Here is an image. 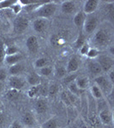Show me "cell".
I'll return each instance as SVG.
<instances>
[{"label": "cell", "mask_w": 114, "mask_h": 128, "mask_svg": "<svg viewBox=\"0 0 114 128\" xmlns=\"http://www.w3.org/2000/svg\"><path fill=\"white\" fill-rule=\"evenodd\" d=\"M111 41V34L108 32V30L100 28L94 32L93 37V44H94L95 48L98 49L99 47L108 46Z\"/></svg>", "instance_id": "1"}, {"label": "cell", "mask_w": 114, "mask_h": 128, "mask_svg": "<svg viewBox=\"0 0 114 128\" xmlns=\"http://www.w3.org/2000/svg\"><path fill=\"white\" fill-rule=\"evenodd\" d=\"M56 10H57V4L54 2L47 1L35 11V16H37V18L48 19L54 15Z\"/></svg>", "instance_id": "2"}, {"label": "cell", "mask_w": 114, "mask_h": 128, "mask_svg": "<svg viewBox=\"0 0 114 128\" xmlns=\"http://www.w3.org/2000/svg\"><path fill=\"white\" fill-rule=\"evenodd\" d=\"M94 84L99 88L103 95L110 96L113 92V84L105 75H99L94 78Z\"/></svg>", "instance_id": "3"}, {"label": "cell", "mask_w": 114, "mask_h": 128, "mask_svg": "<svg viewBox=\"0 0 114 128\" xmlns=\"http://www.w3.org/2000/svg\"><path fill=\"white\" fill-rule=\"evenodd\" d=\"M96 62L99 64L103 73H108L110 70L113 69L114 61L113 57L109 55H99Z\"/></svg>", "instance_id": "4"}, {"label": "cell", "mask_w": 114, "mask_h": 128, "mask_svg": "<svg viewBox=\"0 0 114 128\" xmlns=\"http://www.w3.org/2000/svg\"><path fill=\"white\" fill-rule=\"evenodd\" d=\"M98 26V19L96 16L93 15H88L86 16L84 24L82 26L83 32L85 34H94Z\"/></svg>", "instance_id": "5"}, {"label": "cell", "mask_w": 114, "mask_h": 128, "mask_svg": "<svg viewBox=\"0 0 114 128\" xmlns=\"http://www.w3.org/2000/svg\"><path fill=\"white\" fill-rule=\"evenodd\" d=\"M29 26V20L24 16H19L14 20V31L16 34H22Z\"/></svg>", "instance_id": "6"}, {"label": "cell", "mask_w": 114, "mask_h": 128, "mask_svg": "<svg viewBox=\"0 0 114 128\" xmlns=\"http://www.w3.org/2000/svg\"><path fill=\"white\" fill-rule=\"evenodd\" d=\"M9 81V86L10 89H15V90H21L22 88L24 87L26 80L23 78L21 77L20 75L18 76H10L8 79Z\"/></svg>", "instance_id": "7"}, {"label": "cell", "mask_w": 114, "mask_h": 128, "mask_svg": "<svg viewBox=\"0 0 114 128\" xmlns=\"http://www.w3.org/2000/svg\"><path fill=\"white\" fill-rule=\"evenodd\" d=\"M99 4V1L98 0H87L84 2L83 4V13L86 16L93 15L94 12L97 10Z\"/></svg>", "instance_id": "8"}, {"label": "cell", "mask_w": 114, "mask_h": 128, "mask_svg": "<svg viewBox=\"0 0 114 128\" xmlns=\"http://www.w3.org/2000/svg\"><path fill=\"white\" fill-rule=\"evenodd\" d=\"M99 117L100 121L104 125H111L113 121V114L111 110L108 108H103L102 110L99 112Z\"/></svg>", "instance_id": "9"}, {"label": "cell", "mask_w": 114, "mask_h": 128, "mask_svg": "<svg viewBox=\"0 0 114 128\" xmlns=\"http://www.w3.org/2000/svg\"><path fill=\"white\" fill-rule=\"evenodd\" d=\"M80 66V60L77 56H73L68 61L67 65H66V72L67 74H72L76 72L79 68Z\"/></svg>", "instance_id": "10"}, {"label": "cell", "mask_w": 114, "mask_h": 128, "mask_svg": "<svg viewBox=\"0 0 114 128\" xmlns=\"http://www.w3.org/2000/svg\"><path fill=\"white\" fill-rule=\"evenodd\" d=\"M48 28V20L44 18H37L33 22V28L36 32H43Z\"/></svg>", "instance_id": "11"}, {"label": "cell", "mask_w": 114, "mask_h": 128, "mask_svg": "<svg viewBox=\"0 0 114 128\" xmlns=\"http://www.w3.org/2000/svg\"><path fill=\"white\" fill-rule=\"evenodd\" d=\"M22 124L25 127H34L36 125V120L32 112H25L22 116Z\"/></svg>", "instance_id": "12"}, {"label": "cell", "mask_w": 114, "mask_h": 128, "mask_svg": "<svg viewBox=\"0 0 114 128\" xmlns=\"http://www.w3.org/2000/svg\"><path fill=\"white\" fill-rule=\"evenodd\" d=\"M26 46L30 53H36L40 47L37 37L34 36V35L28 37L26 40Z\"/></svg>", "instance_id": "13"}, {"label": "cell", "mask_w": 114, "mask_h": 128, "mask_svg": "<svg viewBox=\"0 0 114 128\" xmlns=\"http://www.w3.org/2000/svg\"><path fill=\"white\" fill-rule=\"evenodd\" d=\"M88 72H89L92 75L95 76V77H97V76H99V75H101V74L103 73L100 66H99V64L96 62V60H95V61L91 60L88 63Z\"/></svg>", "instance_id": "14"}, {"label": "cell", "mask_w": 114, "mask_h": 128, "mask_svg": "<svg viewBox=\"0 0 114 128\" xmlns=\"http://www.w3.org/2000/svg\"><path fill=\"white\" fill-rule=\"evenodd\" d=\"M34 108L38 114H44L47 111L48 104L47 101L44 98H38L34 104Z\"/></svg>", "instance_id": "15"}, {"label": "cell", "mask_w": 114, "mask_h": 128, "mask_svg": "<svg viewBox=\"0 0 114 128\" xmlns=\"http://www.w3.org/2000/svg\"><path fill=\"white\" fill-rule=\"evenodd\" d=\"M23 56L21 53H17V54H14V55H10V56H5V63L9 66L15 65V64L20 63V62L22 61Z\"/></svg>", "instance_id": "16"}, {"label": "cell", "mask_w": 114, "mask_h": 128, "mask_svg": "<svg viewBox=\"0 0 114 128\" xmlns=\"http://www.w3.org/2000/svg\"><path fill=\"white\" fill-rule=\"evenodd\" d=\"M76 10V3L74 1H64L61 4V11L64 14H71Z\"/></svg>", "instance_id": "17"}, {"label": "cell", "mask_w": 114, "mask_h": 128, "mask_svg": "<svg viewBox=\"0 0 114 128\" xmlns=\"http://www.w3.org/2000/svg\"><path fill=\"white\" fill-rule=\"evenodd\" d=\"M75 82H76L77 87L82 90L87 89L88 87V86H89V80H88V78L87 76L84 75L77 76V78L75 80Z\"/></svg>", "instance_id": "18"}, {"label": "cell", "mask_w": 114, "mask_h": 128, "mask_svg": "<svg viewBox=\"0 0 114 128\" xmlns=\"http://www.w3.org/2000/svg\"><path fill=\"white\" fill-rule=\"evenodd\" d=\"M26 81L30 86H37L40 84V76L37 73H30L26 78Z\"/></svg>", "instance_id": "19"}, {"label": "cell", "mask_w": 114, "mask_h": 128, "mask_svg": "<svg viewBox=\"0 0 114 128\" xmlns=\"http://www.w3.org/2000/svg\"><path fill=\"white\" fill-rule=\"evenodd\" d=\"M86 15L83 13V11H79L74 16V23L77 28H82L85 22V19H86Z\"/></svg>", "instance_id": "20"}, {"label": "cell", "mask_w": 114, "mask_h": 128, "mask_svg": "<svg viewBox=\"0 0 114 128\" xmlns=\"http://www.w3.org/2000/svg\"><path fill=\"white\" fill-rule=\"evenodd\" d=\"M22 71H23V66L21 63H17L15 65L10 66L8 74H10V76H18Z\"/></svg>", "instance_id": "21"}, {"label": "cell", "mask_w": 114, "mask_h": 128, "mask_svg": "<svg viewBox=\"0 0 114 128\" xmlns=\"http://www.w3.org/2000/svg\"><path fill=\"white\" fill-rule=\"evenodd\" d=\"M67 87H68V90H69L70 93L72 94L75 96H80V95L82 92V90H80V89L77 87V86H76V84L75 81L70 83L67 86Z\"/></svg>", "instance_id": "22"}, {"label": "cell", "mask_w": 114, "mask_h": 128, "mask_svg": "<svg viewBox=\"0 0 114 128\" xmlns=\"http://www.w3.org/2000/svg\"><path fill=\"white\" fill-rule=\"evenodd\" d=\"M40 128H59V122L55 118H51L45 121Z\"/></svg>", "instance_id": "23"}, {"label": "cell", "mask_w": 114, "mask_h": 128, "mask_svg": "<svg viewBox=\"0 0 114 128\" xmlns=\"http://www.w3.org/2000/svg\"><path fill=\"white\" fill-rule=\"evenodd\" d=\"M19 92L20 90H15V89H10L6 92V98L10 101H15L19 98Z\"/></svg>", "instance_id": "24"}, {"label": "cell", "mask_w": 114, "mask_h": 128, "mask_svg": "<svg viewBox=\"0 0 114 128\" xmlns=\"http://www.w3.org/2000/svg\"><path fill=\"white\" fill-rule=\"evenodd\" d=\"M34 66L36 69H40L41 68L48 66V60L45 57H40V58L35 60V62H34Z\"/></svg>", "instance_id": "25"}, {"label": "cell", "mask_w": 114, "mask_h": 128, "mask_svg": "<svg viewBox=\"0 0 114 128\" xmlns=\"http://www.w3.org/2000/svg\"><path fill=\"white\" fill-rule=\"evenodd\" d=\"M53 70L52 68L50 67V66H45L44 68H41L38 69L37 71V74H39L40 76H44V77H48V76L51 75L52 74Z\"/></svg>", "instance_id": "26"}, {"label": "cell", "mask_w": 114, "mask_h": 128, "mask_svg": "<svg viewBox=\"0 0 114 128\" xmlns=\"http://www.w3.org/2000/svg\"><path fill=\"white\" fill-rule=\"evenodd\" d=\"M55 77L58 79H63L67 75V72H66V68L63 66H59L55 68L54 71Z\"/></svg>", "instance_id": "27"}, {"label": "cell", "mask_w": 114, "mask_h": 128, "mask_svg": "<svg viewBox=\"0 0 114 128\" xmlns=\"http://www.w3.org/2000/svg\"><path fill=\"white\" fill-rule=\"evenodd\" d=\"M90 92H91L92 96H94V98H96V99H102L103 98V96H104V95H103V93L101 92V90H99V88L96 86V84H94V86H91Z\"/></svg>", "instance_id": "28"}, {"label": "cell", "mask_w": 114, "mask_h": 128, "mask_svg": "<svg viewBox=\"0 0 114 128\" xmlns=\"http://www.w3.org/2000/svg\"><path fill=\"white\" fill-rule=\"evenodd\" d=\"M86 40L85 34H82V32H80V34H79V35H78L77 38H76V40L75 41V43H74L75 48L79 50L81 48V46H82V45L85 42H86V40Z\"/></svg>", "instance_id": "29"}, {"label": "cell", "mask_w": 114, "mask_h": 128, "mask_svg": "<svg viewBox=\"0 0 114 128\" xmlns=\"http://www.w3.org/2000/svg\"><path fill=\"white\" fill-rule=\"evenodd\" d=\"M39 89H40V84L37 86H31L28 90V96L30 98H34L37 96H39Z\"/></svg>", "instance_id": "30"}, {"label": "cell", "mask_w": 114, "mask_h": 128, "mask_svg": "<svg viewBox=\"0 0 114 128\" xmlns=\"http://www.w3.org/2000/svg\"><path fill=\"white\" fill-rule=\"evenodd\" d=\"M17 0H2L0 1V10L4 9H10Z\"/></svg>", "instance_id": "31"}, {"label": "cell", "mask_w": 114, "mask_h": 128, "mask_svg": "<svg viewBox=\"0 0 114 128\" xmlns=\"http://www.w3.org/2000/svg\"><path fill=\"white\" fill-rule=\"evenodd\" d=\"M99 49L95 48V47H90L89 50H88L86 56H88V58L89 59H96L99 56Z\"/></svg>", "instance_id": "32"}, {"label": "cell", "mask_w": 114, "mask_h": 128, "mask_svg": "<svg viewBox=\"0 0 114 128\" xmlns=\"http://www.w3.org/2000/svg\"><path fill=\"white\" fill-rule=\"evenodd\" d=\"M5 56H10V55L19 53V50H18L17 47H16L15 45H10V46L6 47L5 49Z\"/></svg>", "instance_id": "33"}, {"label": "cell", "mask_w": 114, "mask_h": 128, "mask_svg": "<svg viewBox=\"0 0 114 128\" xmlns=\"http://www.w3.org/2000/svg\"><path fill=\"white\" fill-rule=\"evenodd\" d=\"M22 4L19 3V1H16V4H14L13 5L11 6V7L10 8V10H12V12H13L14 14H16V15H18V14L20 13L21 11H22Z\"/></svg>", "instance_id": "34"}, {"label": "cell", "mask_w": 114, "mask_h": 128, "mask_svg": "<svg viewBox=\"0 0 114 128\" xmlns=\"http://www.w3.org/2000/svg\"><path fill=\"white\" fill-rule=\"evenodd\" d=\"M70 75H66L65 78H64V80H63V83L66 84V86H68L70 83H71V82H73L76 80V79L77 78V75L76 74H69Z\"/></svg>", "instance_id": "35"}, {"label": "cell", "mask_w": 114, "mask_h": 128, "mask_svg": "<svg viewBox=\"0 0 114 128\" xmlns=\"http://www.w3.org/2000/svg\"><path fill=\"white\" fill-rule=\"evenodd\" d=\"M39 95L42 98H46L48 96V86L45 84H40V89H39Z\"/></svg>", "instance_id": "36"}, {"label": "cell", "mask_w": 114, "mask_h": 128, "mask_svg": "<svg viewBox=\"0 0 114 128\" xmlns=\"http://www.w3.org/2000/svg\"><path fill=\"white\" fill-rule=\"evenodd\" d=\"M90 49V44L88 42H85L81 46V48L79 49V52L82 56H87L88 50Z\"/></svg>", "instance_id": "37"}, {"label": "cell", "mask_w": 114, "mask_h": 128, "mask_svg": "<svg viewBox=\"0 0 114 128\" xmlns=\"http://www.w3.org/2000/svg\"><path fill=\"white\" fill-rule=\"evenodd\" d=\"M59 92V87L56 84H52L48 86V96H55Z\"/></svg>", "instance_id": "38"}, {"label": "cell", "mask_w": 114, "mask_h": 128, "mask_svg": "<svg viewBox=\"0 0 114 128\" xmlns=\"http://www.w3.org/2000/svg\"><path fill=\"white\" fill-rule=\"evenodd\" d=\"M8 79V71L4 68H0V81L5 82Z\"/></svg>", "instance_id": "39"}, {"label": "cell", "mask_w": 114, "mask_h": 128, "mask_svg": "<svg viewBox=\"0 0 114 128\" xmlns=\"http://www.w3.org/2000/svg\"><path fill=\"white\" fill-rule=\"evenodd\" d=\"M9 128H25V126L22 124L21 121L18 120H14L13 122L10 124Z\"/></svg>", "instance_id": "40"}, {"label": "cell", "mask_w": 114, "mask_h": 128, "mask_svg": "<svg viewBox=\"0 0 114 128\" xmlns=\"http://www.w3.org/2000/svg\"><path fill=\"white\" fill-rule=\"evenodd\" d=\"M5 48H4V45L1 44L0 45V62L5 60Z\"/></svg>", "instance_id": "41"}, {"label": "cell", "mask_w": 114, "mask_h": 128, "mask_svg": "<svg viewBox=\"0 0 114 128\" xmlns=\"http://www.w3.org/2000/svg\"><path fill=\"white\" fill-rule=\"evenodd\" d=\"M114 70L111 69L110 70V71L107 73V78H108V80H110V81L111 82V83H114Z\"/></svg>", "instance_id": "42"}, {"label": "cell", "mask_w": 114, "mask_h": 128, "mask_svg": "<svg viewBox=\"0 0 114 128\" xmlns=\"http://www.w3.org/2000/svg\"><path fill=\"white\" fill-rule=\"evenodd\" d=\"M5 114H4L3 112L0 113V126L4 125L5 123Z\"/></svg>", "instance_id": "43"}, {"label": "cell", "mask_w": 114, "mask_h": 128, "mask_svg": "<svg viewBox=\"0 0 114 128\" xmlns=\"http://www.w3.org/2000/svg\"><path fill=\"white\" fill-rule=\"evenodd\" d=\"M4 89H5V86H4V82H1V81H0V95L3 93Z\"/></svg>", "instance_id": "44"}, {"label": "cell", "mask_w": 114, "mask_h": 128, "mask_svg": "<svg viewBox=\"0 0 114 128\" xmlns=\"http://www.w3.org/2000/svg\"><path fill=\"white\" fill-rule=\"evenodd\" d=\"M3 108H4V104H3V102L0 101V113L3 112Z\"/></svg>", "instance_id": "45"}, {"label": "cell", "mask_w": 114, "mask_h": 128, "mask_svg": "<svg viewBox=\"0 0 114 128\" xmlns=\"http://www.w3.org/2000/svg\"><path fill=\"white\" fill-rule=\"evenodd\" d=\"M110 53H111V55L114 54V51H113V46H111L110 47Z\"/></svg>", "instance_id": "46"}]
</instances>
